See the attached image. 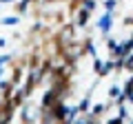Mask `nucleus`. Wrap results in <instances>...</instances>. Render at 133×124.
<instances>
[{
	"label": "nucleus",
	"mask_w": 133,
	"mask_h": 124,
	"mask_svg": "<svg viewBox=\"0 0 133 124\" xmlns=\"http://www.w3.org/2000/svg\"><path fill=\"white\" fill-rule=\"evenodd\" d=\"M18 22H20L18 16H5V18H2V24H7V27H14V24H18Z\"/></svg>",
	"instance_id": "3"
},
{
	"label": "nucleus",
	"mask_w": 133,
	"mask_h": 124,
	"mask_svg": "<svg viewBox=\"0 0 133 124\" xmlns=\"http://www.w3.org/2000/svg\"><path fill=\"white\" fill-rule=\"evenodd\" d=\"M0 2H2V5H14L16 0H0Z\"/></svg>",
	"instance_id": "4"
},
{
	"label": "nucleus",
	"mask_w": 133,
	"mask_h": 124,
	"mask_svg": "<svg viewBox=\"0 0 133 124\" xmlns=\"http://www.w3.org/2000/svg\"><path fill=\"white\" fill-rule=\"evenodd\" d=\"M102 7H104V11L113 13V11H115V7H118V0H104V2H102Z\"/></svg>",
	"instance_id": "2"
},
{
	"label": "nucleus",
	"mask_w": 133,
	"mask_h": 124,
	"mask_svg": "<svg viewBox=\"0 0 133 124\" xmlns=\"http://www.w3.org/2000/svg\"><path fill=\"white\" fill-rule=\"evenodd\" d=\"M111 27H113V13H109V11H104V13L98 18V29H100V33H109Z\"/></svg>",
	"instance_id": "1"
}]
</instances>
